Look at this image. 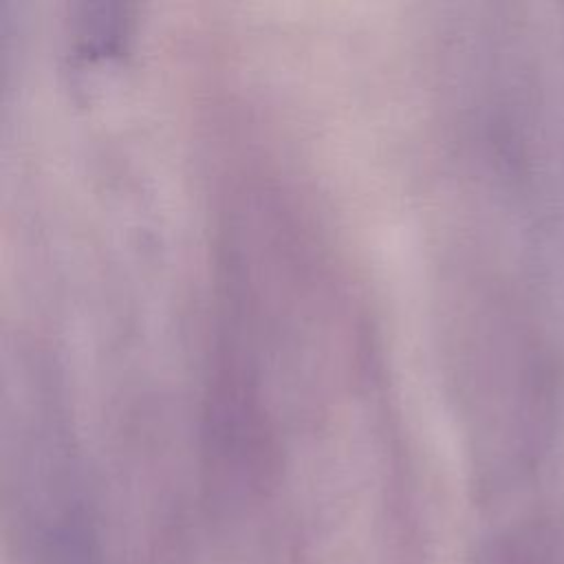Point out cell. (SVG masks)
Wrapping results in <instances>:
<instances>
[]
</instances>
